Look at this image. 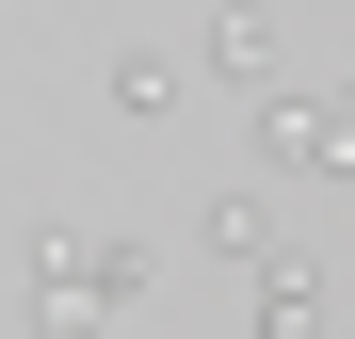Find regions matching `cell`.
Here are the masks:
<instances>
[{
    "label": "cell",
    "mask_w": 355,
    "mask_h": 339,
    "mask_svg": "<svg viewBox=\"0 0 355 339\" xmlns=\"http://www.w3.org/2000/svg\"><path fill=\"white\" fill-rule=\"evenodd\" d=\"M210 65L275 97V17H259V0H210Z\"/></svg>",
    "instance_id": "obj_5"
},
{
    "label": "cell",
    "mask_w": 355,
    "mask_h": 339,
    "mask_svg": "<svg viewBox=\"0 0 355 339\" xmlns=\"http://www.w3.org/2000/svg\"><path fill=\"white\" fill-rule=\"evenodd\" d=\"M113 113H130V130H178V65L162 49H113Z\"/></svg>",
    "instance_id": "obj_6"
},
{
    "label": "cell",
    "mask_w": 355,
    "mask_h": 339,
    "mask_svg": "<svg viewBox=\"0 0 355 339\" xmlns=\"http://www.w3.org/2000/svg\"><path fill=\"white\" fill-rule=\"evenodd\" d=\"M275 243H291V226H275V210H259L243 178H226V194H194V259H226V275H259Z\"/></svg>",
    "instance_id": "obj_4"
},
{
    "label": "cell",
    "mask_w": 355,
    "mask_h": 339,
    "mask_svg": "<svg viewBox=\"0 0 355 339\" xmlns=\"http://www.w3.org/2000/svg\"><path fill=\"white\" fill-rule=\"evenodd\" d=\"M243 291H259V339H339V275H323V259H291V243H275Z\"/></svg>",
    "instance_id": "obj_3"
},
{
    "label": "cell",
    "mask_w": 355,
    "mask_h": 339,
    "mask_svg": "<svg viewBox=\"0 0 355 339\" xmlns=\"http://www.w3.org/2000/svg\"><path fill=\"white\" fill-rule=\"evenodd\" d=\"M17 291H33V339H113L162 291V243H146V226H33Z\"/></svg>",
    "instance_id": "obj_1"
},
{
    "label": "cell",
    "mask_w": 355,
    "mask_h": 339,
    "mask_svg": "<svg viewBox=\"0 0 355 339\" xmlns=\"http://www.w3.org/2000/svg\"><path fill=\"white\" fill-rule=\"evenodd\" d=\"M259 162H275V178H339V162H355V130H339V97H259Z\"/></svg>",
    "instance_id": "obj_2"
}]
</instances>
